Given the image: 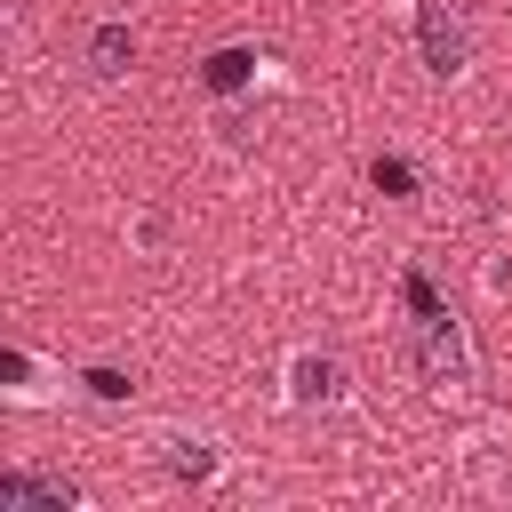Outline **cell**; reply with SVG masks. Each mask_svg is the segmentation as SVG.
Listing matches in <instances>:
<instances>
[{
	"label": "cell",
	"instance_id": "obj_1",
	"mask_svg": "<svg viewBox=\"0 0 512 512\" xmlns=\"http://www.w3.org/2000/svg\"><path fill=\"white\" fill-rule=\"evenodd\" d=\"M400 296H408V312H416V368H424V384H432V392H464V384H472L464 320L432 296V280H424V272H408V280H400Z\"/></svg>",
	"mask_w": 512,
	"mask_h": 512
},
{
	"label": "cell",
	"instance_id": "obj_2",
	"mask_svg": "<svg viewBox=\"0 0 512 512\" xmlns=\"http://www.w3.org/2000/svg\"><path fill=\"white\" fill-rule=\"evenodd\" d=\"M416 40H424V64L448 80V72H464V56H472V32H464V16L448 8V0H424L416 8Z\"/></svg>",
	"mask_w": 512,
	"mask_h": 512
},
{
	"label": "cell",
	"instance_id": "obj_3",
	"mask_svg": "<svg viewBox=\"0 0 512 512\" xmlns=\"http://www.w3.org/2000/svg\"><path fill=\"white\" fill-rule=\"evenodd\" d=\"M288 400L296 408H336L344 400V360L336 352H296L288 360Z\"/></svg>",
	"mask_w": 512,
	"mask_h": 512
},
{
	"label": "cell",
	"instance_id": "obj_4",
	"mask_svg": "<svg viewBox=\"0 0 512 512\" xmlns=\"http://www.w3.org/2000/svg\"><path fill=\"white\" fill-rule=\"evenodd\" d=\"M160 448H168V472H176V480H216V464H224L208 432H168Z\"/></svg>",
	"mask_w": 512,
	"mask_h": 512
},
{
	"label": "cell",
	"instance_id": "obj_5",
	"mask_svg": "<svg viewBox=\"0 0 512 512\" xmlns=\"http://www.w3.org/2000/svg\"><path fill=\"white\" fill-rule=\"evenodd\" d=\"M0 504H56L64 512V504H80V488L72 480H40V472H8L0 480Z\"/></svg>",
	"mask_w": 512,
	"mask_h": 512
},
{
	"label": "cell",
	"instance_id": "obj_6",
	"mask_svg": "<svg viewBox=\"0 0 512 512\" xmlns=\"http://www.w3.org/2000/svg\"><path fill=\"white\" fill-rule=\"evenodd\" d=\"M200 80H208L216 96H232V88H248V80H256V48H216V56L200 64Z\"/></svg>",
	"mask_w": 512,
	"mask_h": 512
},
{
	"label": "cell",
	"instance_id": "obj_7",
	"mask_svg": "<svg viewBox=\"0 0 512 512\" xmlns=\"http://www.w3.org/2000/svg\"><path fill=\"white\" fill-rule=\"evenodd\" d=\"M128 56H136V40H128V24H104L96 40H88V64L112 80V72H128Z\"/></svg>",
	"mask_w": 512,
	"mask_h": 512
},
{
	"label": "cell",
	"instance_id": "obj_8",
	"mask_svg": "<svg viewBox=\"0 0 512 512\" xmlns=\"http://www.w3.org/2000/svg\"><path fill=\"white\" fill-rule=\"evenodd\" d=\"M368 176H376V192H392V200H408V192H416V168H408V160H392V152H376V160H368Z\"/></svg>",
	"mask_w": 512,
	"mask_h": 512
},
{
	"label": "cell",
	"instance_id": "obj_9",
	"mask_svg": "<svg viewBox=\"0 0 512 512\" xmlns=\"http://www.w3.org/2000/svg\"><path fill=\"white\" fill-rule=\"evenodd\" d=\"M88 392H96V400H128V376H120V368H88Z\"/></svg>",
	"mask_w": 512,
	"mask_h": 512
}]
</instances>
